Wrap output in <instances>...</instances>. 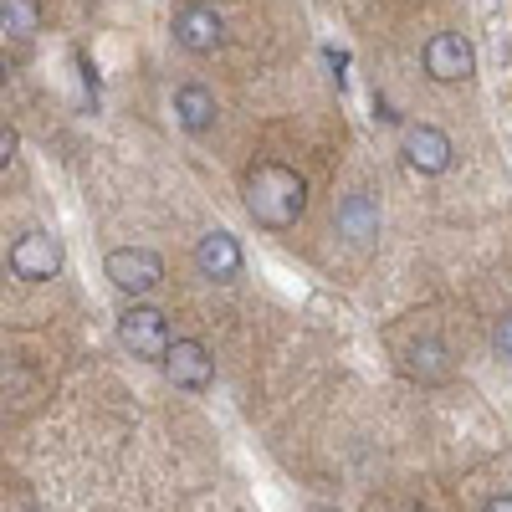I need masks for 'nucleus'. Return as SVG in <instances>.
Returning <instances> with one entry per match:
<instances>
[{"instance_id":"20e7f679","label":"nucleus","mask_w":512,"mask_h":512,"mask_svg":"<svg viewBox=\"0 0 512 512\" xmlns=\"http://www.w3.org/2000/svg\"><path fill=\"white\" fill-rule=\"evenodd\" d=\"M11 272L21 282H52L62 272V241L47 231H26L11 241Z\"/></svg>"},{"instance_id":"f257e3e1","label":"nucleus","mask_w":512,"mask_h":512,"mask_svg":"<svg viewBox=\"0 0 512 512\" xmlns=\"http://www.w3.org/2000/svg\"><path fill=\"white\" fill-rule=\"evenodd\" d=\"M308 205V180L287 164H256L246 175V216L262 231H287L297 226Z\"/></svg>"},{"instance_id":"a211bd4d","label":"nucleus","mask_w":512,"mask_h":512,"mask_svg":"<svg viewBox=\"0 0 512 512\" xmlns=\"http://www.w3.org/2000/svg\"><path fill=\"white\" fill-rule=\"evenodd\" d=\"M6 72H11V67H6V62H0V82H6Z\"/></svg>"},{"instance_id":"1a4fd4ad","label":"nucleus","mask_w":512,"mask_h":512,"mask_svg":"<svg viewBox=\"0 0 512 512\" xmlns=\"http://www.w3.org/2000/svg\"><path fill=\"white\" fill-rule=\"evenodd\" d=\"M241 241L231 236V231H205L200 236V246H195V267L210 277V282H231V277H241Z\"/></svg>"},{"instance_id":"9d476101","label":"nucleus","mask_w":512,"mask_h":512,"mask_svg":"<svg viewBox=\"0 0 512 512\" xmlns=\"http://www.w3.org/2000/svg\"><path fill=\"white\" fill-rule=\"evenodd\" d=\"M175 118L185 134H210L216 128V98H210V88H200V82L175 88Z\"/></svg>"},{"instance_id":"39448f33","label":"nucleus","mask_w":512,"mask_h":512,"mask_svg":"<svg viewBox=\"0 0 512 512\" xmlns=\"http://www.w3.org/2000/svg\"><path fill=\"white\" fill-rule=\"evenodd\" d=\"M425 72H431L436 82H466L477 72L472 41H466L461 31H436L431 41H425Z\"/></svg>"},{"instance_id":"9b49d317","label":"nucleus","mask_w":512,"mask_h":512,"mask_svg":"<svg viewBox=\"0 0 512 512\" xmlns=\"http://www.w3.org/2000/svg\"><path fill=\"white\" fill-rule=\"evenodd\" d=\"M338 231H344L349 241H369V236H379V205H374L369 190H354V195L338 200Z\"/></svg>"},{"instance_id":"ddd939ff","label":"nucleus","mask_w":512,"mask_h":512,"mask_svg":"<svg viewBox=\"0 0 512 512\" xmlns=\"http://www.w3.org/2000/svg\"><path fill=\"white\" fill-rule=\"evenodd\" d=\"M0 31L6 36H36L41 31V0H0Z\"/></svg>"},{"instance_id":"f03ea898","label":"nucleus","mask_w":512,"mask_h":512,"mask_svg":"<svg viewBox=\"0 0 512 512\" xmlns=\"http://www.w3.org/2000/svg\"><path fill=\"white\" fill-rule=\"evenodd\" d=\"M118 344L134 354V359H154V364H164V354H169V318L159 313V308H144V303H128L123 313H118Z\"/></svg>"},{"instance_id":"2eb2a0df","label":"nucleus","mask_w":512,"mask_h":512,"mask_svg":"<svg viewBox=\"0 0 512 512\" xmlns=\"http://www.w3.org/2000/svg\"><path fill=\"white\" fill-rule=\"evenodd\" d=\"M11 154H16V134H11V128H0V169L11 164Z\"/></svg>"},{"instance_id":"7ed1b4c3","label":"nucleus","mask_w":512,"mask_h":512,"mask_svg":"<svg viewBox=\"0 0 512 512\" xmlns=\"http://www.w3.org/2000/svg\"><path fill=\"white\" fill-rule=\"evenodd\" d=\"M103 272L128 297H144V292H154L164 282V262H159V251H149V246H113Z\"/></svg>"},{"instance_id":"0eeeda50","label":"nucleus","mask_w":512,"mask_h":512,"mask_svg":"<svg viewBox=\"0 0 512 512\" xmlns=\"http://www.w3.org/2000/svg\"><path fill=\"white\" fill-rule=\"evenodd\" d=\"M164 374L175 390H205V384L216 379V359H210V349L200 338H175L164 354Z\"/></svg>"},{"instance_id":"dca6fc26","label":"nucleus","mask_w":512,"mask_h":512,"mask_svg":"<svg viewBox=\"0 0 512 512\" xmlns=\"http://www.w3.org/2000/svg\"><path fill=\"white\" fill-rule=\"evenodd\" d=\"M374 113H379V118H384V123H400V113H395V108H390V103H384V98H374Z\"/></svg>"},{"instance_id":"4468645a","label":"nucleus","mask_w":512,"mask_h":512,"mask_svg":"<svg viewBox=\"0 0 512 512\" xmlns=\"http://www.w3.org/2000/svg\"><path fill=\"white\" fill-rule=\"evenodd\" d=\"M492 349H497V359H507V364H512V313L497 323V333H492Z\"/></svg>"},{"instance_id":"6e6552de","label":"nucleus","mask_w":512,"mask_h":512,"mask_svg":"<svg viewBox=\"0 0 512 512\" xmlns=\"http://www.w3.org/2000/svg\"><path fill=\"white\" fill-rule=\"evenodd\" d=\"M451 139L441 134L436 123H420V128H410L405 134V164L415 169V175H446L451 169Z\"/></svg>"},{"instance_id":"f8f14e48","label":"nucleus","mask_w":512,"mask_h":512,"mask_svg":"<svg viewBox=\"0 0 512 512\" xmlns=\"http://www.w3.org/2000/svg\"><path fill=\"white\" fill-rule=\"evenodd\" d=\"M405 359H410V374H415L420 384H441V379H451V349L441 344V338H415Z\"/></svg>"},{"instance_id":"423d86ee","label":"nucleus","mask_w":512,"mask_h":512,"mask_svg":"<svg viewBox=\"0 0 512 512\" xmlns=\"http://www.w3.org/2000/svg\"><path fill=\"white\" fill-rule=\"evenodd\" d=\"M221 36H226V21H221L216 6H205V0H185V6L175 11V41L185 52L205 57V52L221 47Z\"/></svg>"},{"instance_id":"f3484780","label":"nucleus","mask_w":512,"mask_h":512,"mask_svg":"<svg viewBox=\"0 0 512 512\" xmlns=\"http://www.w3.org/2000/svg\"><path fill=\"white\" fill-rule=\"evenodd\" d=\"M482 512H512V497H492V502H487Z\"/></svg>"}]
</instances>
